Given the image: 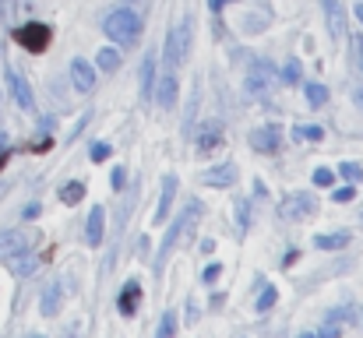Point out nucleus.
<instances>
[{
  "instance_id": "32",
  "label": "nucleus",
  "mask_w": 363,
  "mask_h": 338,
  "mask_svg": "<svg viewBox=\"0 0 363 338\" xmlns=\"http://www.w3.org/2000/svg\"><path fill=\"white\" fill-rule=\"evenodd\" d=\"M335 201H339V205L353 201V187H342V191H335Z\"/></svg>"
},
{
  "instance_id": "7",
  "label": "nucleus",
  "mask_w": 363,
  "mask_h": 338,
  "mask_svg": "<svg viewBox=\"0 0 363 338\" xmlns=\"http://www.w3.org/2000/svg\"><path fill=\"white\" fill-rule=\"evenodd\" d=\"M152 96H155L159 110H173V103H177V74L166 71V74L152 85Z\"/></svg>"
},
{
  "instance_id": "18",
  "label": "nucleus",
  "mask_w": 363,
  "mask_h": 338,
  "mask_svg": "<svg viewBox=\"0 0 363 338\" xmlns=\"http://www.w3.org/2000/svg\"><path fill=\"white\" fill-rule=\"evenodd\" d=\"M96 67H99L103 74H113V71L121 67V50H113V46L99 50V53H96Z\"/></svg>"
},
{
  "instance_id": "8",
  "label": "nucleus",
  "mask_w": 363,
  "mask_h": 338,
  "mask_svg": "<svg viewBox=\"0 0 363 338\" xmlns=\"http://www.w3.org/2000/svg\"><path fill=\"white\" fill-rule=\"evenodd\" d=\"M314 198L311 194H289L286 201H282V215L286 219H307V215H314Z\"/></svg>"
},
{
  "instance_id": "30",
  "label": "nucleus",
  "mask_w": 363,
  "mask_h": 338,
  "mask_svg": "<svg viewBox=\"0 0 363 338\" xmlns=\"http://www.w3.org/2000/svg\"><path fill=\"white\" fill-rule=\"evenodd\" d=\"M219 275H223V264H219V261H216V264H208V268H205V275H201V278H205V282H208V286H212V282H216V278H219Z\"/></svg>"
},
{
  "instance_id": "19",
  "label": "nucleus",
  "mask_w": 363,
  "mask_h": 338,
  "mask_svg": "<svg viewBox=\"0 0 363 338\" xmlns=\"http://www.w3.org/2000/svg\"><path fill=\"white\" fill-rule=\"evenodd\" d=\"M346 243H350V232H321V236L314 240L318 250H342Z\"/></svg>"
},
{
  "instance_id": "36",
  "label": "nucleus",
  "mask_w": 363,
  "mask_h": 338,
  "mask_svg": "<svg viewBox=\"0 0 363 338\" xmlns=\"http://www.w3.org/2000/svg\"><path fill=\"white\" fill-rule=\"evenodd\" d=\"M226 4H230V0H208V7H212V11H219V7H226Z\"/></svg>"
},
{
  "instance_id": "38",
  "label": "nucleus",
  "mask_w": 363,
  "mask_h": 338,
  "mask_svg": "<svg viewBox=\"0 0 363 338\" xmlns=\"http://www.w3.org/2000/svg\"><path fill=\"white\" fill-rule=\"evenodd\" d=\"M357 103H360V106H363V92H357Z\"/></svg>"
},
{
  "instance_id": "29",
  "label": "nucleus",
  "mask_w": 363,
  "mask_h": 338,
  "mask_svg": "<svg viewBox=\"0 0 363 338\" xmlns=\"http://www.w3.org/2000/svg\"><path fill=\"white\" fill-rule=\"evenodd\" d=\"M332 180H335L332 169H318V173H314V184H318V187H332Z\"/></svg>"
},
{
  "instance_id": "26",
  "label": "nucleus",
  "mask_w": 363,
  "mask_h": 338,
  "mask_svg": "<svg viewBox=\"0 0 363 338\" xmlns=\"http://www.w3.org/2000/svg\"><path fill=\"white\" fill-rule=\"evenodd\" d=\"M339 173H342L350 184H360V180H363V169L357 166V162H342V166H339Z\"/></svg>"
},
{
  "instance_id": "20",
  "label": "nucleus",
  "mask_w": 363,
  "mask_h": 338,
  "mask_svg": "<svg viewBox=\"0 0 363 338\" xmlns=\"http://www.w3.org/2000/svg\"><path fill=\"white\" fill-rule=\"evenodd\" d=\"M152 85H155V60H152V53H148L145 64H141V96H145V99H152Z\"/></svg>"
},
{
  "instance_id": "22",
  "label": "nucleus",
  "mask_w": 363,
  "mask_h": 338,
  "mask_svg": "<svg viewBox=\"0 0 363 338\" xmlns=\"http://www.w3.org/2000/svg\"><path fill=\"white\" fill-rule=\"evenodd\" d=\"M82 198H85V184L74 180V184H64V187H60V201H64V205H78Z\"/></svg>"
},
{
  "instance_id": "3",
  "label": "nucleus",
  "mask_w": 363,
  "mask_h": 338,
  "mask_svg": "<svg viewBox=\"0 0 363 338\" xmlns=\"http://www.w3.org/2000/svg\"><path fill=\"white\" fill-rule=\"evenodd\" d=\"M187 50H191V25L180 21L169 28V39H166V67H180L187 60Z\"/></svg>"
},
{
  "instance_id": "6",
  "label": "nucleus",
  "mask_w": 363,
  "mask_h": 338,
  "mask_svg": "<svg viewBox=\"0 0 363 338\" xmlns=\"http://www.w3.org/2000/svg\"><path fill=\"white\" fill-rule=\"evenodd\" d=\"M272 81H275V71H272L264 60H254V64H250V74H247V92H250V96H264Z\"/></svg>"
},
{
  "instance_id": "9",
  "label": "nucleus",
  "mask_w": 363,
  "mask_h": 338,
  "mask_svg": "<svg viewBox=\"0 0 363 338\" xmlns=\"http://www.w3.org/2000/svg\"><path fill=\"white\" fill-rule=\"evenodd\" d=\"M25 250H28V236H25L21 229L0 232V257H4V261H11V257H18V254H25Z\"/></svg>"
},
{
  "instance_id": "28",
  "label": "nucleus",
  "mask_w": 363,
  "mask_h": 338,
  "mask_svg": "<svg viewBox=\"0 0 363 338\" xmlns=\"http://www.w3.org/2000/svg\"><path fill=\"white\" fill-rule=\"evenodd\" d=\"M247 222H250V205H247V201H237V229H240V232H247Z\"/></svg>"
},
{
  "instance_id": "21",
  "label": "nucleus",
  "mask_w": 363,
  "mask_h": 338,
  "mask_svg": "<svg viewBox=\"0 0 363 338\" xmlns=\"http://www.w3.org/2000/svg\"><path fill=\"white\" fill-rule=\"evenodd\" d=\"M303 92H307V103H311V106H325V103H328V89L318 85V81H307Z\"/></svg>"
},
{
  "instance_id": "5",
  "label": "nucleus",
  "mask_w": 363,
  "mask_h": 338,
  "mask_svg": "<svg viewBox=\"0 0 363 338\" xmlns=\"http://www.w3.org/2000/svg\"><path fill=\"white\" fill-rule=\"evenodd\" d=\"M250 145H254V152H261V155H275V152L282 148V130H279L275 123L257 127V130H250Z\"/></svg>"
},
{
  "instance_id": "23",
  "label": "nucleus",
  "mask_w": 363,
  "mask_h": 338,
  "mask_svg": "<svg viewBox=\"0 0 363 338\" xmlns=\"http://www.w3.org/2000/svg\"><path fill=\"white\" fill-rule=\"evenodd\" d=\"M11 268H14V275H32L35 271V257H28V250H25V254L11 257Z\"/></svg>"
},
{
  "instance_id": "31",
  "label": "nucleus",
  "mask_w": 363,
  "mask_h": 338,
  "mask_svg": "<svg viewBox=\"0 0 363 338\" xmlns=\"http://www.w3.org/2000/svg\"><path fill=\"white\" fill-rule=\"evenodd\" d=\"M92 159H96V162L110 159V145H92Z\"/></svg>"
},
{
  "instance_id": "16",
  "label": "nucleus",
  "mask_w": 363,
  "mask_h": 338,
  "mask_svg": "<svg viewBox=\"0 0 363 338\" xmlns=\"http://www.w3.org/2000/svg\"><path fill=\"white\" fill-rule=\"evenodd\" d=\"M60 300H64V286H60V278H57V282H50L46 293H43V314L53 317V314L60 310Z\"/></svg>"
},
{
  "instance_id": "11",
  "label": "nucleus",
  "mask_w": 363,
  "mask_h": 338,
  "mask_svg": "<svg viewBox=\"0 0 363 338\" xmlns=\"http://www.w3.org/2000/svg\"><path fill=\"white\" fill-rule=\"evenodd\" d=\"M138 307H141V282H138V278H130V282L121 289L117 310H121L123 317H130V314H138Z\"/></svg>"
},
{
  "instance_id": "35",
  "label": "nucleus",
  "mask_w": 363,
  "mask_h": 338,
  "mask_svg": "<svg viewBox=\"0 0 363 338\" xmlns=\"http://www.w3.org/2000/svg\"><path fill=\"white\" fill-rule=\"evenodd\" d=\"M123 180H127V173H123V169H113V187H117V191L123 187Z\"/></svg>"
},
{
  "instance_id": "34",
  "label": "nucleus",
  "mask_w": 363,
  "mask_h": 338,
  "mask_svg": "<svg viewBox=\"0 0 363 338\" xmlns=\"http://www.w3.org/2000/svg\"><path fill=\"white\" fill-rule=\"evenodd\" d=\"M296 78H300V67L289 64V67H286V81H296Z\"/></svg>"
},
{
  "instance_id": "14",
  "label": "nucleus",
  "mask_w": 363,
  "mask_h": 338,
  "mask_svg": "<svg viewBox=\"0 0 363 338\" xmlns=\"http://www.w3.org/2000/svg\"><path fill=\"white\" fill-rule=\"evenodd\" d=\"M7 85H11V96H14V103H18L21 110H32V106H35V103H32V89H28V81H25L21 74L7 71Z\"/></svg>"
},
{
  "instance_id": "4",
  "label": "nucleus",
  "mask_w": 363,
  "mask_h": 338,
  "mask_svg": "<svg viewBox=\"0 0 363 338\" xmlns=\"http://www.w3.org/2000/svg\"><path fill=\"white\" fill-rule=\"evenodd\" d=\"M14 39H18V46H25L28 53H43V50L53 43V32H50V25H43V21H28V25L14 28Z\"/></svg>"
},
{
  "instance_id": "25",
  "label": "nucleus",
  "mask_w": 363,
  "mask_h": 338,
  "mask_svg": "<svg viewBox=\"0 0 363 338\" xmlns=\"http://www.w3.org/2000/svg\"><path fill=\"white\" fill-rule=\"evenodd\" d=\"M275 300H279V293H275V289L268 286V289H264V293L257 296V314H264V310H272V307H275Z\"/></svg>"
},
{
  "instance_id": "1",
  "label": "nucleus",
  "mask_w": 363,
  "mask_h": 338,
  "mask_svg": "<svg viewBox=\"0 0 363 338\" xmlns=\"http://www.w3.org/2000/svg\"><path fill=\"white\" fill-rule=\"evenodd\" d=\"M103 32H106V35H110L117 46H134V43L141 39V18H138L130 7H121V11L106 14Z\"/></svg>"
},
{
  "instance_id": "37",
  "label": "nucleus",
  "mask_w": 363,
  "mask_h": 338,
  "mask_svg": "<svg viewBox=\"0 0 363 338\" xmlns=\"http://www.w3.org/2000/svg\"><path fill=\"white\" fill-rule=\"evenodd\" d=\"M357 18H360V21H363V4H357Z\"/></svg>"
},
{
  "instance_id": "13",
  "label": "nucleus",
  "mask_w": 363,
  "mask_h": 338,
  "mask_svg": "<svg viewBox=\"0 0 363 338\" xmlns=\"http://www.w3.org/2000/svg\"><path fill=\"white\" fill-rule=\"evenodd\" d=\"M237 176H240V173H237V166H233V162H223V166L208 169L201 180H205L208 187H233V184H237Z\"/></svg>"
},
{
  "instance_id": "24",
  "label": "nucleus",
  "mask_w": 363,
  "mask_h": 338,
  "mask_svg": "<svg viewBox=\"0 0 363 338\" xmlns=\"http://www.w3.org/2000/svg\"><path fill=\"white\" fill-rule=\"evenodd\" d=\"M293 137H296V141H300V137H307V141H321L325 130H321V127H293Z\"/></svg>"
},
{
  "instance_id": "33",
  "label": "nucleus",
  "mask_w": 363,
  "mask_h": 338,
  "mask_svg": "<svg viewBox=\"0 0 363 338\" xmlns=\"http://www.w3.org/2000/svg\"><path fill=\"white\" fill-rule=\"evenodd\" d=\"M7 152H11V145H7V137L0 134V169H4V162H7Z\"/></svg>"
},
{
  "instance_id": "17",
  "label": "nucleus",
  "mask_w": 363,
  "mask_h": 338,
  "mask_svg": "<svg viewBox=\"0 0 363 338\" xmlns=\"http://www.w3.org/2000/svg\"><path fill=\"white\" fill-rule=\"evenodd\" d=\"M103 229H106V212H103V205H96L92 212H89V243H103Z\"/></svg>"
},
{
  "instance_id": "27",
  "label": "nucleus",
  "mask_w": 363,
  "mask_h": 338,
  "mask_svg": "<svg viewBox=\"0 0 363 338\" xmlns=\"http://www.w3.org/2000/svg\"><path fill=\"white\" fill-rule=\"evenodd\" d=\"M173 332H177V314H173V310H166V314H162V325H159V335L169 338Z\"/></svg>"
},
{
  "instance_id": "10",
  "label": "nucleus",
  "mask_w": 363,
  "mask_h": 338,
  "mask_svg": "<svg viewBox=\"0 0 363 338\" xmlns=\"http://www.w3.org/2000/svg\"><path fill=\"white\" fill-rule=\"evenodd\" d=\"M219 145H223V123H219V120H205V127L198 130V152L208 155V152L219 148Z\"/></svg>"
},
{
  "instance_id": "12",
  "label": "nucleus",
  "mask_w": 363,
  "mask_h": 338,
  "mask_svg": "<svg viewBox=\"0 0 363 338\" xmlns=\"http://www.w3.org/2000/svg\"><path fill=\"white\" fill-rule=\"evenodd\" d=\"M71 81H74L78 92H92V89H96V71H92L82 57H74V60H71Z\"/></svg>"
},
{
  "instance_id": "15",
  "label": "nucleus",
  "mask_w": 363,
  "mask_h": 338,
  "mask_svg": "<svg viewBox=\"0 0 363 338\" xmlns=\"http://www.w3.org/2000/svg\"><path fill=\"white\" fill-rule=\"evenodd\" d=\"M173 198H177V176L169 173V176H162V194H159V205H155V225L169 215V205H173Z\"/></svg>"
},
{
  "instance_id": "2",
  "label": "nucleus",
  "mask_w": 363,
  "mask_h": 338,
  "mask_svg": "<svg viewBox=\"0 0 363 338\" xmlns=\"http://www.w3.org/2000/svg\"><path fill=\"white\" fill-rule=\"evenodd\" d=\"M201 212H205V208H201V201H191V205L180 212V219L166 229V240H162V247H159V257H155V271H162V268H166V257H169V250L177 247L180 232H184V229H191V225L198 222V219H201Z\"/></svg>"
}]
</instances>
